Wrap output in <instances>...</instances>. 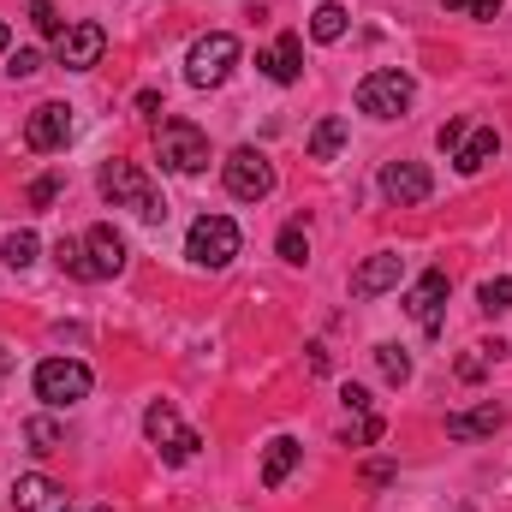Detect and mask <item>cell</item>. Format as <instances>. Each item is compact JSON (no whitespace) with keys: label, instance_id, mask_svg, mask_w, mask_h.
I'll list each match as a JSON object with an SVG mask.
<instances>
[{"label":"cell","instance_id":"obj_1","mask_svg":"<svg viewBox=\"0 0 512 512\" xmlns=\"http://www.w3.org/2000/svg\"><path fill=\"white\" fill-rule=\"evenodd\" d=\"M102 197L114 203V209H131V215H143V221H167V197L131 167V161H108L102 167Z\"/></svg>","mask_w":512,"mask_h":512},{"label":"cell","instance_id":"obj_2","mask_svg":"<svg viewBox=\"0 0 512 512\" xmlns=\"http://www.w3.org/2000/svg\"><path fill=\"white\" fill-rule=\"evenodd\" d=\"M233 66H239V36H227V30L197 36V42H191V54H185V78H191L197 90L227 84V78H233Z\"/></svg>","mask_w":512,"mask_h":512},{"label":"cell","instance_id":"obj_3","mask_svg":"<svg viewBox=\"0 0 512 512\" xmlns=\"http://www.w3.org/2000/svg\"><path fill=\"white\" fill-rule=\"evenodd\" d=\"M90 382H96V376H90V364H78V358H42V364H36V399L54 405V411L90 399Z\"/></svg>","mask_w":512,"mask_h":512},{"label":"cell","instance_id":"obj_4","mask_svg":"<svg viewBox=\"0 0 512 512\" xmlns=\"http://www.w3.org/2000/svg\"><path fill=\"white\" fill-rule=\"evenodd\" d=\"M143 435L155 441V453H161L167 465H191V459H197V447H203V441H197V429H185V423H179V411H173L167 399H155V405L143 411Z\"/></svg>","mask_w":512,"mask_h":512},{"label":"cell","instance_id":"obj_5","mask_svg":"<svg viewBox=\"0 0 512 512\" xmlns=\"http://www.w3.org/2000/svg\"><path fill=\"white\" fill-rule=\"evenodd\" d=\"M155 161L167 173H203L209 167V137L191 120H167V126L155 131Z\"/></svg>","mask_w":512,"mask_h":512},{"label":"cell","instance_id":"obj_6","mask_svg":"<svg viewBox=\"0 0 512 512\" xmlns=\"http://www.w3.org/2000/svg\"><path fill=\"white\" fill-rule=\"evenodd\" d=\"M239 227L227 221V215H197L191 221V239H185V256L197 262V268H227L233 256H239Z\"/></svg>","mask_w":512,"mask_h":512},{"label":"cell","instance_id":"obj_7","mask_svg":"<svg viewBox=\"0 0 512 512\" xmlns=\"http://www.w3.org/2000/svg\"><path fill=\"white\" fill-rule=\"evenodd\" d=\"M411 96H417V84H411V72H399V66L370 72V78L358 84V108H364L370 120H399V114L411 108Z\"/></svg>","mask_w":512,"mask_h":512},{"label":"cell","instance_id":"obj_8","mask_svg":"<svg viewBox=\"0 0 512 512\" xmlns=\"http://www.w3.org/2000/svg\"><path fill=\"white\" fill-rule=\"evenodd\" d=\"M221 179H227V191H233L239 203H262V197L274 191V161H268L262 149H233V155L221 161Z\"/></svg>","mask_w":512,"mask_h":512},{"label":"cell","instance_id":"obj_9","mask_svg":"<svg viewBox=\"0 0 512 512\" xmlns=\"http://www.w3.org/2000/svg\"><path fill=\"white\" fill-rule=\"evenodd\" d=\"M102 48H108V30H102V24H66V30L54 36V66L90 72V66L102 60Z\"/></svg>","mask_w":512,"mask_h":512},{"label":"cell","instance_id":"obj_10","mask_svg":"<svg viewBox=\"0 0 512 512\" xmlns=\"http://www.w3.org/2000/svg\"><path fill=\"white\" fill-rule=\"evenodd\" d=\"M66 137H72V108H66V102H42V108H30V120H24V143H30L36 155L66 149Z\"/></svg>","mask_w":512,"mask_h":512},{"label":"cell","instance_id":"obj_11","mask_svg":"<svg viewBox=\"0 0 512 512\" xmlns=\"http://www.w3.org/2000/svg\"><path fill=\"white\" fill-rule=\"evenodd\" d=\"M405 310L423 334H441V310H447V268H429L411 292H405Z\"/></svg>","mask_w":512,"mask_h":512},{"label":"cell","instance_id":"obj_12","mask_svg":"<svg viewBox=\"0 0 512 512\" xmlns=\"http://www.w3.org/2000/svg\"><path fill=\"white\" fill-rule=\"evenodd\" d=\"M429 191H435V179H429V167H423V161H387V167H382V197H387V203L411 209V203H423Z\"/></svg>","mask_w":512,"mask_h":512},{"label":"cell","instance_id":"obj_13","mask_svg":"<svg viewBox=\"0 0 512 512\" xmlns=\"http://www.w3.org/2000/svg\"><path fill=\"white\" fill-rule=\"evenodd\" d=\"M84 262H90V280L120 274V268H126V239H120L108 221H96V227L84 233Z\"/></svg>","mask_w":512,"mask_h":512},{"label":"cell","instance_id":"obj_14","mask_svg":"<svg viewBox=\"0 0 512 512\" xmlns=\"http://www.w3.org/2000/svg\"><path fill=\"white\" fill-rule=\"evenodd\" d=\"M12 501H18V512H72V495L54 477H36V471L12 483Z\"/></svg>","mask_w":512,"mask_h":512},{"label":"cell","instance_id":"obj_15","mask_svg":"<svg viewBox=\"0 0 512 512\" xmlns=\"http://www.w3.org/2000/svg\"><path fill=\"white\" fill-rule=\"evenodd\" d=\"M399 274H405V256L376 251L358 274H352V298H382L387 286H399Z\"/></svg>","mask_w":512,"mask_h":512},{"label":"cell","instance_id":"obj_16","mask_svg":"<svg viewBox=\"0 0 512 512\" xmlns=\"http://www.w3.org/2000/svg\"><path fill=\"white\" fill-rule=\"evenodd\" d=\"M256 66H262L274 84H298V72H304V36H298V30H286L268 54H256Z\"/></svg>","mask_w":512,"mask_h":512},{"label":"cell","instance_id":"obj_17","mask_svg":"<svg viewBox=\"0 0 512 512\" xmlns=\"http://www.w3.org/2000/svg\"><path fill=\"white\" fill-rule=\"evenodd\" d=\"M495 155H501V131H495V126H477L465 143H459V149H453V167H459V173H483Z\"/></svg>","mask_w":512,"mask_h":512},{"label":"cell","instance_id":"obj_18","mask_svg":"<svg viewBox=\"0 0 512 512\" xmlns=\"http://www.w3.org/2000/svg\"><path fill=\"white\" fill-rule=\"evenodd\" d=\"M501 423H507V411L489 399V405H477V411H453V417H447V435H453V441H477V435H495Z\"/></svg>","mask_w":512,"mask_h":512},{"label":"cell","instance_id":"obj_19","mask_svg":"<svg viewBox=\"0 0 512 512\" xmlns=\"http://www.w3.org/2000/svg\"><path fill=\"white\" fill-rule=\"evenodd\" d=\"M304 459V447L292 441V435H274L268 441V453H262V489H280L286 477H292V465Z\"/></svg>","mask_w":512,"mask_h":512},{"label":"cell","instance_id":"obj_20","mask_svg":"<svg viewBox=\"0 0 512 512\" xmlns=\"http://www.w3.org/2000/svg\"><path fill=\"white\" fill-rule=\"evenodd\" d=\"M346 120L340 114H328V120H316V131H310V161H334L340 149H346Z\"/></svg>","mask_w":512,"mask_h":512},{"label":"cell","instance_id":"obj_21","mask_svg":"<svg viewBox=\"0 0 512 512\" xmlns=\"http://www.w3.org/2000/svg\"><path fill=\"white\" fill-rule=\"evenodd\" d=\"M36 251H42V239H36L30 227H18V233H6V239H0V262H6V268H30Z\"/></svg>","mask_w":512,"mask_h":512},{"label":"cell","instance_id":"obj_22","mask_svg":"<svg viewBox=\"0 0 512 512\" xmlns=\"http://www.w3.org/2000/svg\"><path fill=\"white\" fill-rule=\"evenodd\" d=\"M310 36H316V42H340V36H346V6H334V0L316 6V12H310Z\"/></svg>","mask_w":512,"mask_h":512},{"label":"cell","instance_id":"obj_23","mask_svg":"<svg viewBox=\"0 0 512 512\" xmlns=\"http://www.w3.org/2000/svg\"><path fill=\"white\" fill-rule=\"evenodd\" d=\"M477 304H483L489 316H507V310H512V274H495V280H483V286H477Z\"/></svg>","mask_w":512,"mask_h":512},{"label":"cell","instance_id":"obj_24","mask_svg":"<svg viewBox=\"0 0 512 512\" xmlns=\"http://www.w3.org/2000/svg\"><path fill=\"white\" fill-rule=\"evenodd\" d=\"M274 251H280V262H292V268H304L310 262V239H304V227L292 221V227H280V239H274Z\"/></svg>","mask_w":512,"mask_h":512},{"label":"cell","instance_id":"obj_25","mask_svg":"<svg viewBox=\"0 0 512 512\" xmlns=\"http://www.w3.org/2000/svg\"><path fill=\"white\" fill-rule=\"evenodd\" d=\"M54 262H60L66 274H78V280H90V262H84V239H60V245H54Z\"/></svg>","mask_w":512,"mask_h":512},{"label":"cell","instance_id":"obj_26","mask_svg":"<svg viewBox=\"0 0 512 512\" xmlns=\"http://www.w3.org/2000/svg\"><path fill=\"white\" fill-rule=\"evenodd\" d=\"M376 364H382L387 382H405V376H411V358H405L399 346H376Z\"/></svg>","mask_w":512,"mask_h":512},{"label":"cell","instance_id":"obj_27","mask_svg":"<svg viewBox=\"0 0 512 512\" xmlns=\"http://www.w3.org/2000/svg\"><path fill=\"white\" fill-rule=\"evenodd\" d=\"M30 24H36L42 36H60V30H66L60 12H54V0H30Z\"/></svg>","mask_w":512,"mask_h":512},{"label":"cell","instance_id":"obj_28","mask_svg":"<svg viewBox=\"0 0 512 512\" xmlns=\"http://www.w3.org/2000/svg\"><path fill=\"white\" fill-rule=\"evenodd\" d=\"M447 12H459V18H495L507 0H441Z\"/></svg>","mask_w":512,"mask_h":512},{"label":"cell","instance_id":"obj_29","mask_svg":"<svg viewBox=\"0 0 512 512\" xmlns=\"http://www.w3.org/2000/svg\"><path fill=\"white\" fill-rule=\"evenodd\" d=\"M370 441H382V417H358L346 429V447H370Z\"/></svg>","mask_w":512,"mask_h":512},{"label":"cell","instance_id":"obj_30","mask_svg":"<svg viewBox=\"0 0 512 512\" xmlns=\"http://www.w3.org/2000/svg\"><path fill=\"white\" fill-rule=\"evenodd\" d=\"M24 435H30V447H36V453H54V447H60V429H54L48 417H36V423H30Z\"/></svg>","mask_w":512,"mask_h":512},{"label":"cell","instance_id":"obj_31","mask_svg":"<svg viewBox=\"0 0 512 512\" xmlns=\"http://www.w3.org/2000/svg\"><path fill=\"white\" fill-rule=\"evenodd\" d=\"M6 72H12V78H36V72H42V54H36V48H18V54L6 60Z\"/></svg>","mask_w":512,"mask_h":512},{"label":"cell","instance_id":"obj_32","mask_svg":"<svg viewBox=\"0 0 512 512\" xmlns=\"http://www.w3.org/2000/svg\"><path fill=\"white\" fill-rule=\"evenodd\" d=\"M54 197H60V179H36V185H30V203H36V209H48Z\"/></svg>","mask_w":512,"mask_h":512},{"label":"cell","instance_id":"obj_33","mask_svg":"<svg viewBox=\"0 0 512 512\" xmlns=\"http://www.w3.org/2000/svg\"><path fill=\"white\" fill-rule=\"evenodd\" d=\"M435 143H441V149H459V143H465V120H447V126L435 131Z\"/></svg>","mask_w":512,"mask_h":512},{"label":"cell","instance_id":"obj_34","mask_svg":"<svg viewBox=\"0 0 512 512\" xmlns=\"http://www.w3.org/2000/svg\"><path fill=\"white\" fill-rule=\"evenodd\" d=\"M340 399H346V411H370V393H364V387H346Z\"/></svg>","mask_w":512,"mask_h":512},{"label":"cell","instance_id":"obj_35","mask_svg":"<svg viewBox=\"0 0 512 512\" xmlns=\"http://www.w3.org/2000/svg\"><path fill=\"white\" fill-rule=\"evenodd\" d=\"M6 42H12V30H6V24H0V54H6Z\"/></svg>","mask_w":512,"mask_h":512},{"label":"cell","instance_id":"obj_36","mask_svg":"<svg viewBox=\"0 0 512 512\" xmlns=\"http://www.w3.org/2000/svg\"><path fill=\"white\" fill-rule=\"evenodd\" d=\"M0 376H6V352H0Z\"/></svg>","mask_w":512,"mask_h":512},{"label":"cell","instance_id":"obj_37","mask_svg":"<svg viewBox=\"0 0 512 512\" xmlns=\"http://www.w3.org/2000/svg\"><path fill=\"white\" fill-rule=\"evenodd\" d=\"M90 512H108V507H90Z\"/></svg>","mask_w":512,"mask_h":512}]
</instances>
